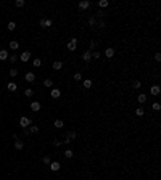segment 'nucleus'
I'll return each mask as SVG.
<instances>
[{
	"label": "nucleus",
	"instance_id": "1",
	"mask_svg": "<svg viewBox=\"0 0 161 180\" xmlns=\"http://www.w3.org/2000/svg\"><path fill=\"white\" fill-rule=\"evenodd\" d=\"M19 126L23 127V129H26L27 126H31V119H29V117H26V116H23V117L19 119Z\"/></svg>",
	"mask_w": 161,
	"mask_h": 180
},
{
	"label": "nucleus",
	"instance_id": "2",
	"mask_svg": "<svg viewBox=\"0 0 161 180\" xmlns=\"http://www.w3.org/2000/svg\"><path fill=\"white\" fill-rule=\"evenodd\" d=\"M76 48H77V40L76 39H71L68 42V50L69 52H76Z\"/></svg>",
	"mask_w": 161,
	"mask_h": 180
},
{
	"label": "nucleus",
	"instance_id": "3",
	"mask_svg": "<svg viewBox=\"0 0 161 180\" xmlns=\"http://www.w3.org/2000/svg\"><path fill=\"white\" fill-rule=\"evenodd\" d=\"M29 58H31V52H23V53L19 55V60H21L23 63L29 61Z\"/></svg>",
	"mask_w": 161,
	"mask_h": 180
},
{
	"label": "nucleus",
	"instance_id": "4",
	"mask_svg": "<svg viewBox=\"0 0 161 180\" xmlns=\"http://www.w3.org/2000/svg\"><path fill=\"white\" fill-rule=\"evenodd\" d=\"M76 138V132H68V135H66V142L65 143H73V140Z\"/></svg>",
	"mask_w": 161,
	"mask_h": 180
},
{
	"label": "nucleus",
	"instance_id": "5",
	"mask_svg": "<svg viewBox=\"0 0 161 180\" xmlns=\"http://www.w3.org/2000/svg\"><path fill=\"white\" fill-rule=\"evenodd\" d=\"M60 167H61V166H60V162H58V161H53V162H50V169H52L53 172H57V170H60Z\"/></svg>",
	"mask_w": 161,
	"mask_h": 180
},
{
	"label": "nucleus",
	"instance_id": "6",
	"mask_svg": "<svg viewBox=\"0 0 161 180\" xmlns=\"http://www.w3.org/2000/svg\"><path fill=\"white\" fill-rule=\"evenodd\" d=\"M52 96H53V98H60V96H61V90H60V88H52Z\"/></svg>",
	"mask_w": 161,
	"mask_h": 180
},
{
	"label": "nucleus",
	"instance_id": "7",
	"mask_svg": "<svg viewBox=\"0 0 161 180\" xmlns=\"http://www.w3.org/2000/svg\"><path fill=\"white\" fill-rule=\"evenodd\" d=\"M39 24H40L42 27H50V26H52V19H40V23H39Z\"/></svg>",
	"mask_w": 161,
	"mask_h": 180
},
{
	"label": "nucleus",
	"instance_id": "8",
	"mask_svg": "<svg viewBox=\"0 0 161 180\" xmlns=\"http://www.w3.org/2000/svg\"><path fill=\"white\" fill-rule=\"evenodd\" d=\"M90 7V2H87V0H82V2H79V8L80 10H85V8Z\"/></svg>",
	"mask_w": 161,
	"mask_h": 180
},
{
	"label": "nucleus",
	"instance_id": "9",
	"mask_svg": "<svg viewBox=\"0 0 161 180\" xmlns=\"http://www.w3.org/2000/svg\"><path fill=\"white\" fill-rule=\"evenodd\" d=\"M90 58H92V53H90L89 50L82 53V60H84V61H87V63H89V61H90Z\"/></svg>",
	"mask_w": 161,
	"mask_h": 180
},
{
	"label": "nucleus",
	"instance_id": "10",
	"mask_svg": "<svg viewBox=\"0 0 161 180\" xmlns=\"http://www.w3.org/2000/svg\"><path fill=\"white\" fill-rule=\"evenodd\" d=\"M105 55H106L108 58H113V56H115V48H111V47L106 48V50H105Z\"/></svg>",
	"mask_w": 161,
	"mask_h": 180
},
{
	"label": "nucleus",
	"instance_id": "11",
	"mask_svg": "<svg viewBox=\"0 0 161 180\" xmlns=\"http://www.w3.org/2000/svg\"><path fill=\"white\" fill-rule=\"evenodd\" d=\"M31 109H32V111H39V109H40V103H39V101H32V103H31Z\"/></svg>",
	"mask_w": 161,
	"mask_h": 180
},
{
	"label": "nucleus",
	"instance_id": "12",
	"mask_svg": "<svg viewBox=\"0 0 161 180\" xmlns=\"http://www.w3.org/2000/svg\"><path fill=\"white\" fill-rule=\"evenodd\" d=\"M26 81L27 82H34L35 81V74L34 73H27L26 74Z\"/></svg>",
	"mask_w": 161,
	"mask_h": 180
},
{
	"label": "nucleus",
	"instance_id": "13",
	"mask_svg": "<svg viewBox=\"0 0 161 180\" xmlns=\"http://www.w3.org/2000/svg\"><path fill=\"white\" fill-rule=\"evenodd\" d=\"M150 92H151V95H158L160 93V85H151Z\"/></svg>",
	"mask_w": 161,
	"mask_h": 180
},
{
	"label": "nucleus",
	"instance_id": "14",
	"mask_svg": "<svg viewBox=\"0 0 161 180\" xmlns=\"http://www.w3.org/2000/svg\"><path fill=\"white\" fill-rule=\"evenodd\" d=\"M8 90H10V92H16V88H18V85L15 84V82H8Z\"/></svg>",
	"mask_w": 161,
	"mask_h": 180
},
{
	"label": "nucleus",
	"instance_id": "15",
	"mask_svg": "<svg viewBox=\"0 0 161 180\" xmlns=\"http://www.w3.org/2000/svg\"><path fill=\"white\" fill-rule=\"evenodd\" d=\"M55 127H57V129H63V127H65V122H63L61 119H57V121H55Z\"/></svg>",
	"mask_w": 161,
	"mask_h": 180
},
{
	"label": "nucleus",
	"instance_id": "16",
	"mask_svg": "<svg viewBox=\"0 0 161 180\" xmlns=\"http://www.w3.org/2000/svg\"><path fill=\"white\" fill-rule=\"evenodd\" d=\"M8 58V52L7 50H0V60L3 61V60H7Z\"/></svg>",
	"mask_w": 161,
	"mask_h": 180
},
{
	"label": "nucleus",
	"instance_id": "17",
	"mask_svg": "<svg viewBox=\"0 0 161 180\" xmlns=\"http://www.w3.org/2000/svg\"><path fill=\"white\" fill-rule=\"evenodd\" d=\"M52 66H53V69H57V71H58V69L63 68V63L61 61H53V64H52Z\"/></svg>",
	"mask_w": 161,
	"mask_h": 180
},
{
	"label": "nucleus",
	"instance_id": "18",
	"mask_svg": "<svg viewBox=\"0 0 161 180\" xmlns=\"http://www.w3.org/2000/svg\"><path fill=\"white\" fill-rule=\"evenodd\" d=\"M44 85H45L47 88L53 87V81H52V79H45V81H44Z\"/></svg>",
	"mask_w": 161,
	"mask_h": 180
},
{
	"label": "nucleus",
	"instance_id": "19",
	"mask_svg": "<svg viewBox=\"0 0 161 180\" xmlns=\"http://www.w3.org/2000/svg\"><path fill=\"white\" fill-rule=\"evenodd\" d=\"M82 85H84V88H90L92 87V81H90V79H85V81L82 82Z\"/></svg>",
	"mask_w": 161,
	"mask_h": 180
},
{
	"label": "nucleus",
	"instance_id": "20",
	"mask_svg": "<svg viewBox=\"0 0 161 180\" xmlns=\"http://www.w3.org/2000/svg\"><path fill=\"white\" fill-rule=\"evenodd\" d=\"M32 64H34L35 68H40V66H42V60H40V58H35L34 61H32Z\"/></svg>",
	"mask_w": 161,
	"mask_h": 180
},
{
	"label": "nucleus",
	"instance_id": "21",
	"mask_svg": "<svg viewBox=\"0 0 161 180\" xmlns=\"http://www.w3.org/2000/svg\"><path fill=\"white\" fill-rule=\"evenodd\" d=\"M18 47H19V43L16 42V40H12V42H10V48L12 50H18Z\"/></svg>",
	"mask_w": 161,
	"mask_h": 180
},
{
	"label": "nucleus",
	"instance_id": "22",
	"mask_svg": "<svg viewBox=\"0 0 161 180\" xmlns=\"http://www.w3.org/2000/svg\"><path fill=\"white\" fill-rule=\"evenodd\" d=\"M65 156H66V158H68V159H71V158H73V156H74V153H73V149H66V151H65Z\"/></svg>",
	"mask_w": 161,
	"mask_h": 180
},
{
	"label": "nucleus",
	"instance_id": "23",
	"mask_svg": "<svg viewBox=\"0 0 161 180\" xmlns=\"http://www.w3.org/2000/svg\"><path fill=\"white\" fill-rule=\"evenodd\" d=\"M7 27H8V31H15V29H16V23H13V21H10Z\"/></svg>",
	"mask_w": 161,
	"mask_h": 180
},
{
	"label": "nucleus",
	"instance_id": "24",
	"mask_svg": "<svg viewBox=\"0 0 161 180\" xmlns=\"http://www.w3.org/2000/svg\"><path fill=\"white\" fill-rule=\"evenodd\" d=\"M137 100H138V103H145V101H147V95H143V93H140Z\"/></svg>",
	"mask_w": 161,
	"mask_h": 180
},
{
	"label": "nucleus",
	"instance_id": "25",
	"mask_svg": "<svg viewBox=\"0 0 161 180\" xmlns=\"http://www.w3.org/2000/svg\"><path fill=\"white\" fill-rule=\"evenodd\" d=\"M15 148H16V149H23V148H24V143H23V142H19V140H18V142L15 143Z\"/></svg>",
	"mask_w": 161,
	"mask_h": 180
},
{
	"label": "nucleus",
	"instance_id": "26",
	"mask_svg": "<svg viewBox=\"0 0 161 180\" xmlns=\"http://www.w3.org/2000/svg\"><path fill=\"white\" fill-rule=\"evenodd\" d=\"M24 95H26V96H32V95H34V90H32V88H26V90H24Z\"/></svg>",
	"mask_w": 161,
	"mask_h": 180
},
{
	"label": "nucleus",
	"instance_id": "27",
	"mask_svg": "<svg viewBox=\"0 0 161 180\" xmlns=\"http://www.w3.org/2000/svg\"><path fill=\"white\" fill-rule=\"evenodd\" d=\"M29 132H31V134H37V132H39V127L37 126H31V127H29Z\"/></svg>",
	"mask_w": 161,
	"mask_h": 180
},
{
	"label": "nucleus",
	"instance_id": "28",
	"mask_svg": "<svg viewBox=\"0 0 161 180\" xmlns=\"http://www.w3.org/2000/svg\"><path fill=\"white\" fill-rule=\"evenodd\" d=\"M98 7L100 8H106L108 7V2H106V0H102V2H98Z\"/></svg>",
	"mask_w": 161,
	"mask_h": 180
},
{
	"label": "nucleus",
	"instance_id": "29",
	"mask_svg": "<svg viewBox=\"0 0 161 180\" xmlns=\"http://www.w3.org/2000/svg\"><path fill=\"white\" fill-rule=\"evenodd\" d=\"M74 81H82V74L76 73V74H74Z\"/></svg>",
	"mask_w": 161,
	"mask_h": 180
},
{
	"label": "nucleus",
	"instance_id": "30",
	"mask_svg": "<svg viewBox=\"0 0 161 180\" xmlns=\"http://www.w3.org/2000/svg\"><path fill=\"white\" fill-rule=\"evenodd\" d=\"M16 74H18V69H15V68H12V69H10V76H12V77H15Z\"/></svg>",
	"mask_w": 161,
	"mask_h": 180
},
{
	"label": "nucleus",
	"instance_id": "31",
	"mask_svg": "<svg viewBox=\"0 0 161 180\" xmlns=\"http://www.w3.org/2000/svg\"><path fill=\"white\" fill-rule=\"evenodd\" d=\"M143 113H145V111H143L142 108H137V109H135V114H137V116H143Z\"/></svg>",
	"mask_w": 161,
	"mask_h": 180
},
{
	"label": "nucleus",
	"instance_id": "32",
	"mask_svg": "<svg viewBox=\"0 0 161 180\" xmlns=\"http://www.w3.org/2000/svg\"><path fill=\"white\" fill-rule=\"evenodd\" d=\"M44 164H50V162H52V159H50V156H44Z\"/></svg>",
	"mask_w": 161,
	"mask_h": 180
},
{
	"label": "nucleus",
	"instance_id": "33",
	"mask_svg": "<svg viewBox=\"0 0 161 180\" xmlns=\"http://www.w3.org/2000/svg\"><path fill=\"white\" fill-rule=\"evenodd\" d=\"M151 106H153V109H155V111H160V109H161V105H160V103H153Z\"/></svg>",
	"mask_w": 161,
	"mask_h": 180
},
{
	"label": "nucleus",
	"instance_id": "34",
	"mask_svg": "<svg viewBox=\"0 0 161 180\" xmlns=\"http://www.w3.org/2000/svg\"><path fill=\"white\" fill-rule=\"evenodd\" d=\"M16 7H24V0H16Z\"/></svg>",
	"mask_w": 161,
	"mask_h": 180
},
{
	"label": "nucleus",
	"instance_id": "35",
	"mask_svg": "<svg viewBox=\"0 0 161 180\" xmlns=\"http://www.w3.org/2000/svg\"><path fill=\"white\" fill-rule=\"evenodd\" d=\"M92 58L98 60V58H100V52H93V53H92Z\"/></svg>",
	"mask_w": 161,
	"mask_h": 180
},
{
	"label": "nucleus",
	"instance_id": "36",
	"mask_svg": "<svg viewBox=\"0 0 161 180\" xmlns=\"http://www.w3.org/2000/svg\"><path fill=\"white\" fill-rule=\"evenodd\" d=\"M140 85H142V84H140V81H135L134 82V88H140Z\"/></svg>",
	"mask_w": 161,
	"mask_h": 180
},
{
	"label": "nucleus",
	"instance_id": "37",
	"mask_svg": "<svg viewBox=\"0 0 161 180\" xmlns=\"http://www.w3.org/2000/svg\"><path fill=\"white\" fill-rule=\"evenodd\" d=\"M89 24L93 26V24H95V18H89Z\"/></svg>",
	"mask_w": 161,
	"mask_h": 180
},
{
	"label": "nucleus",
	"instance_id": "38",
	"mask_svg": "<svg viewBox=\"0 0 161 180\" xmlns=\"http://www.w3.org/2000/svg\"><path fill=\"white\" fill-rule=\"evenodd\" d=\"M16 58H18L16 55H12V56H10V61H12V63H15V61H16Z\"/></svg>",
	"mask_w": 161,
	"mask_h": 180
},
{
	"label": "nucleus",
	"instance_id": "39",
	"mask_svg": "<svg viewBox=\"0 0 161 180\" xmlns=\"http://www.w3.org/2000/svg\"><path fill=\"white\" fill-rule=\"evenodd\" d=\"M155 60H156V61H161V55L156 53V55H155Z\"/></svg>",
	"mask_w": 161,
	"mask_h": 180
},
{
	"label": "nucleus",
	"instance_id": "40",
	"mask_svg": "<svg viewBox=\"0 0 161 180\" xmlns=\"http://www.w3.org/2000/svg\"><path fill=\"white\" fill-rule=\"evenodd\" d=\"M61 143H63V142H60V140H55V143H53V145H55V146H60Z\"/></svg>",
	"mask_w": 161,
	"mask_h": 180
}]
</instances>
